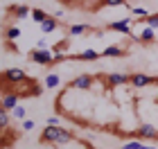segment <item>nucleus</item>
I'll use <instances>...</instances> for the list:
<instances>
[{"label":"nucleus","mask_w":158,"mask_h":149,"mask_svg":"<svg viewBox=\"0 0 158 149\" xmlns=\"http://www.w3.org/2000/svg\"><path fill=\"white\" fill-rule=\"evenodd\" d=\"M43 143H52V145H68L73 143V133L61 129V126H45L43 131Z\"/></svg>","instance_id":"nucleus-1"},{"label":"nucleus","mask_w":158,"mask_h":149,"mask_svg":"<svg viewBox=\"0 0 158 149\" xmlns=\"http://www.w3.org/2000/svg\"><path fill=\"white\" fill-rule=\"evenodd\" d=\"M30 59L34 63H39V66H50V63L56 61V54H54V50H32Z\"/></svg>","instance_id":"nucleus-2"},{"label":"nucleus","mask_w":158,"mask_h":149,"mask_svg":"<svg viewBox=\"0 0 158 149\" xmlns=\"http://www.w3.org/2000/svg\"><path fill=\"white\" fill-rule=\"evenodd\" d=\"M2 79L7 81V84H14V81H16V84H23V81H27V75L23 72V70H20V68H7V70H2Z\"/></svg>","instance_id":"nucleus-3"},{"label":"nucleus","mask_w":158,"mask_h":149,"mask_svg":"<svg viewBox=\"0 0 158 149\" xmlns=\"http://www.w3.org/2000/svg\"><path fill=\"white\" fill-rule=\"evenodd\" d=\"M131 86H135V88H147V86H152V84H158V79H154V77H149V75H145V72H135V75H131Z\"/></svg>","instance_id":"nucleus-4"},{"label":"nucleus","mask_w":158,"mask_h":149,"mask_svg":"<svg viewBox=\"0 0 158 149\" xmlns=\"http://www.w3.org/2000/svg\"><path fill=\"white\" fill-rule=\"evenodd\" d=\"M135 41H140V43H154V41H158V34L152 30V27L142 25V30L135 34Z\"/></svg>","instance_id":"nucleus-5"},{"label":"nucleus","mask_w":158,"mask_h":149,"mask_svg":"<svg viewBox=\"0 0 158 149\" xmlns=\"http://www.w3.org/2000/svg\"><path fill=\"white\" fill-rule=\"evenodd\" d=\"M113 32H122V34H129L131 36L133 30H131V18H124V20H115V23H111L109 25Z\"/></svg>","instance_id":"nucleus-6"},{"label":"nucleus","mask_w":158,"mask_h":149,"mask_svg":"<svg viewBox=\"0 0 158 149\" xmlns=\"http://www.w3.org/2000/svg\"><path fill=\"white\" fill-rule=\"evenodd\" d=\"M90 86H93V77L88 75H79L77 79L70 81V88H79V90H88Z\"/></svg>","instance_id":"nucleus-7"},{"label":"nucleus","mask_w":158,"mask_h":149,"mask_svg":"<svg viewBox=\"0 0 158 149\" xmlns=\"http://www.w3.org/2000/svg\"><path fill=\"white\" fill-rule=\"evenodd\" d=\"M18 99H20L18 93H7L2 97V111H14L18 106Z\"/></svg>","instance_id":"nucleus-8"},{"label":"nucleus","mask_w":158,"mask_h":149,"mask_svg":"<svg viewBox=\"0 0 158 149\" xmlns=\"http://www.w3.org/2000/svg\"><path fill=\"white\" fill-rule=\"evenodd\" d=\"M138 136L140 138H152V140H156L158 138V129L152 126V124H140L138 126Z\"/></svg>","instance_id":"nucleus-9"},{"label":"nucleus","mask_w":158,"mask_h":149,"mask_svg":"<svg viewBox=\"0 0 158 149\" xmlns=\"http://www.w3.org/2000/svg\"><path fill=\"white\" fill-rule=\"evenodd\" d=\"M106 81H109L111 86H124V84L131 81V77H129V75H120V72H113V75L106 77Z\"/></svg>","instance_id":"nucleus-10"},{"label":"nucleus","mask_w":158,"mask_h":149,"mask_svg":"<svg viewBox=\"0 0 158 149\" xmlns=\"http://www.w3.org/2000/svg\"><path fill=\"white\" fill-rule=\"evenodd\" d=\"M70 56H73V59H79V61H95V59H99L102 54L88 48V50H84V52H79V54H70Z\"/></svg>","instance_id":"nucleus-11"},{"label":"nucleus","mask_w":158,"mask_h":149,"mask_svg":"<svg viewBox=\"0 0 158 149\" xmlns=\"http://www.w3.org/2000/svg\"><path fill=\"white\" fill-rule=\"evenodd\" d=\"M11 11H14V16H16V18H27V16H32V7H27V5H14Z\"/></svg>","instance_id":"nucleus-12"},{"label":"nucleus","mask_w":158,"mask_h":149,"mask_svg":"<svg viewBox=\"0 0 158 149\" xmlns=\"http://www.w3.org/2000/svg\"><path fill=\"white\" fill-rule=\"evenodd\" d=\"M124 54H127V50L118 48V45H109V48L102 50V56H124Z\"/></svg>","instance_id":"nucleus-13"},{"label":"nucleus","mask_w":158,"mask_h":149,"mask_svg":"<svg viewBox=\"0 0 158 149\" xmlns=\"http://www.w3.org/2000/svg\"><path fill=\"white\" fill-rule=\"evenodd\" d=\"M43 84H45V88H50V90H52V88H56V86L61 84V77L56 75V72H50V75L45 77V81H43Z\"/></svg>","instance_id":"nucleus-14"},{"label":"nucleus","mask_w":158,"mask_h":149,"mask_svg":"<svg viewBox=\"0 0 158 149\" xmlns=\"http://www.w3.org/2000/svg\"><path fill=\"white\" fill-rule=\"evenodd\" d=\"M41 32H43V34H52V32H56V18L50 16L45 23L41 25Z\"/></svg>","instance_id":"nucleus-15"},{"label":"nucleus","mask_w":158,"mask_h":149,"mask_svg":"<svg viewBox=\"0 0 158 149\" xmlns=\"http://www.w3.org/2000/svg\"><path fill=\"white\" fill-rule=\"evenodd\" d=\"M30 18L34 20V23H39V25H43V23H45V20L50 18V16H48V14L43 11V9H32V16H30Z\"/></svg>","instance_id":"nucleus-16"},{"label":"nucleus","mask_w":158,"mask_h":149,"mask_svg":"<svg viewBox=\"0 0 158 149\" xmlns=\"http://www.w3.org/2000/svg\"><path fill=\"white\" fill-rule=\"evenodd\" d=\"M84 32H88V25H84V23H77L73 27H68V34L70 36H81Z\"/></svg>","instance_id":"nucleus-17"},{"label":"nucleus","mask_w":158,"mask_h":149,"mask_svg":"<svg viewBox=\"0 0 158 149\" xmlns=\"http://www.w3.org/2000/svg\"><path fill=\"white\" fill-rule=\"evenodd\" d=\"M122 149H156L152 145H145V143H138V140H131V143H124Z\"/></svg>","instance_id":"nucleus-18"},{"label":"nucleus","mask_w":158,"mask_h":149,"mask_svg":"<svg viewBox=\"0 0 158 149\" xmlns=\"http://www.w3.org/2000/svg\"><path fill=\"white\" fill-rule=\"evenodd\" d=\"M5 36H7V41H16V39H20V27H7V32H5Z\"/></svg>","instance_id":"nucleus-19"},{"label":"nucleus","mask_w":158,"mask_h":149,"mask_svg":"<svg viewBox=\"0 0 158 149\" xmlns=\"http://www.w3.org/2000/svg\"><path fill=\"white\" fill-rule=\"evenodd\" d=\"M131 14H133V16H140V18H145V20H147L149 16H152V14H149V11L145 9V7H140V5H138V7H131Z\"/></svg>","instance_id":"nucleus-20"},{"label":"nucleus","mask_w":158,"mask_h":149,"mask_svg":"<svg viewBox=\"0 0 158 149\" xmlns=\"http://www.w3.org/2000/svg\"><path fill=\"white\" fill-rule=\"evenodd\" d=\"M25 113H27V111H25V106H23V104H18L16 109L11 111V115L16 118V120H23V122H25Z\"/></svg>","instance_id":"nucleus-21"},{"label":"nucleus","mask_w":158,"mask_h":149,"mask_svg":"<svg viewBox=\"0 0 158 149\" xmlns=\"http://www.w3.org/2000/svg\"><path fill=\"white\" fill-rule=\"evenodd\" d=\"M145 25H147V27H152V30L156 32V30H158V14H152V16L145 20Z\"/></svg>","instance_id":"nucleus-22"},{"label":"nucleus","mask_w":158,"mask_h":149,"mask_svg":"<svg viewBox=\"0 0 158 149\" xmlns=\"http://www.w3.org/2000/svg\"><path fill=\"white\" fill-rule=\"evenodd\" d=\"M0 126H2V129L9 126V111H2V109H0Z\"/></svg>","instance_id":"nucleus-23"},{"label":"nucleus","mask_w":158,"mask_h":149,"mask_svg":"<svg viewBox=\"0 0 158 149\" xmlns=\"http://www.w3.org/2000/svg\"><path fill=\"white\" fill-rule=\"evenodd\" d=\"M34 50H48V41L45 39H39L36 43H34Z\"/></svg>","instance_id":"nucleus-24"},{"label":"nucleus","mask_w":158,"mask_h":149,"mask_svg":"<svg viewBox=\"0 0 158 149\" xmlns=\"http://www.w3.org/2000/svg\"><path fill=\"white\" fill-rule=\"evenodd\" d=\"M34 126H36V122H34V120H25V122H23V131H32Z\"/></svg>","instance_id":"nucleus-25"},{"label":"nucleus","mask_w":158,"mask_h":149,"mask_svg":"<svg viewBox=\"0 0 158 149\" xmlns=\"http://www.w3.org/2000/svg\"><path fill=\"white\" fill-rule=\"evenodd\" d=\"M45 124H48V126H59V118H48Z\"/></svg>","instance_id":"nucleus-26"},{"label":"nucleus","mask_w":158,"mask_h":149,"mask_svg":"<svg viewBox=\"0 0 158 149\" xmlns=\"http://www.w3.org/2000/svg\"><path fill=\"white\" fill-rule=\"evenodd\" d=\"M63 16H66V11H63V9H56L54 11V18H63Z\"/></svg>","instance_id":"nucleus-27"}]
</instances>
